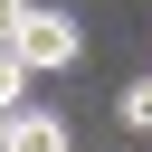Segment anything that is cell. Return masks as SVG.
Returning a JSON list of instances; mask_svg holds the SVG:
<instances>
[{
    "instance_id": "obj_1",
    "label": "cell",
    "mask_w": 152,
    "mask_h": 152,
    "mask_svg": "<svg viewBox=\"0 0 152 152\" xmlns=\"http://www.w3.org/2000/svg\"><path fill=\"white\" fill-rule=\"evenodd\" d=\"M86 57V19L76 10H28L19 19V66L28 76H57V66H76Z\"/></svg>"
},
{
    "instance_id": "obj_2",
    "label": "cell",
    "mask_w": 152,
    "mask_h": 152,
    "mask_svg": "<svg viewBox=\"0 0 152 152\" xmlns=\"http://www.w3.org/2000/svg\"><path fill=\"white\" fill-rule=\"evenodd\" d=\"M66 142H76L66 114H10V142L0 152H66Z\"/></svg>"
},
{
    "instance_id": "obj_3",
    "label": "cell",
    "mask_w": 152,
    "mask_h": 152,
    "mask_svg": "<svg viewBox=\"0 0 152 152\" xmlns=\"http://www.w3.org/2000/svg\"><path fill=\"white\" fill-rule=\"evenodd\" d=\"M124 124H133V133H152V76H133V86H124Z\"/></svg>"
},
{
    "instance_id": "obj_4",
    "label": "cell",
    "mask_w": 152,
    "mask_h": 152,
    "mask_svg": "<svg viewBox=\"0 0 152 152\" xmlns=\"http://www.w3.org/2000/svg\"><path fill=\"white\" fill-rule=\"evenodd\" d=\"M38 0H0V48H19V19H28Z\"/></svg>"
},
{
    "instance_id": "obj_5",
    "label": "cell",
    "mask_w": 152,
    "mask_h": 152,
    "mask_svg": "<svg viewBox=\"0 0 152 152\" xmlns=\"http://www.w3.org/2000/svg\"><path fill=\"white\" fill-rule=\"evenodd\" d=\"M10 114H19V104H0V142H10Z\"/></svg>"
}]
</instances>
